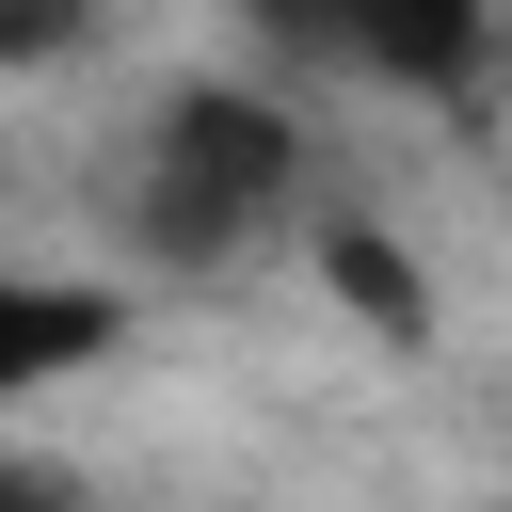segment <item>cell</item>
Wrapping results in <instances>:
<instances>
[{
  "label": "cell",
  "mask_w": 512,
  "mask_h": 512,
  "mask_svg": "<svg viewBox=\"0 0 512 512\" xmlns=\"http://www.w3.org/2000/svg\"><path fill=\"white\" fill-rule=\"evenodd\" d=\"M256 32L352 96H416V112H464L496 80V32L512 0H256Z\"/></svg>",
  "instance_id": "obj_2"
},
{
  "label": "cell",
  "mask_w": 512,
  "mask_h": 512,
  "mask_svg": "<svg viewBox=\"0 0 512 512\" xmlns=\"http://www.w3.org/2000/svg\"><path fill=\"white\" fill-rule=\"evenodd\" d=\"M96 48V0H0V64H80Z\"/></svg>",
  "instance_id": "obj_4"
},
{
  "label": "cell",
  "mask_w": 512,
  "mask_h": 512,
  "mask_svg": "<svg viewBox=\"0 0 512 512\" xmlns=\"http://www.w3.org/2000/svg\"><path fill=\"white\" fill-rule=\"evenodd\" d=\"M320 224V128L240 80L192 64L112 128V272H256Z\"/></svg>",
  "instance_id": "obj_1"
},
{
  "label": "cell",
  "mask_w": 512,
  "mask_h": 512,
  "mask_svg": "<svg viewBox=\"0 0 512 512\" xmlns=\"http://www.w3.org/2000/svg\"><path fill=\"white\" fill-rule=\"evenodd\" d=\"M128 352V272H64V256H0V448L96 368Z\"/></svg>",
  "instance_id": "obj_3"
}]
</instances>
